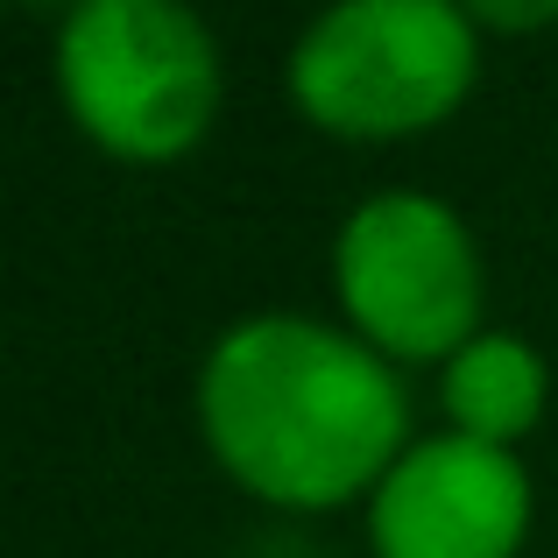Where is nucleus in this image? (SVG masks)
<instances>
[{
	"instance_id": "nucleus-1",
	"label": "nucleus",
	"mask_w": 558,
	"mask_h": 558,
	"mask_svg": "<svg viewBox=\"0 0 558 558\" xmlns=\"http://www.w3.org/2000/svg\"><path fill=\"white\" fill-rule=\"evenodd\" d=\"M213 460L276 509H332L403 460V389L389 361L312 318H247L198 375Z\"/></svg>"
},
{
	"instance_id": "nucleus-2",
	"label": "nucleus",
	"mask_w": 558,
	"mask_h": 558,
	"mask_svg": "<svg viewBox=\"0 0 558 558\" xmlns=\"http://www.w3.org/2000/svg\"><path fill=\"white\" fill-rule=\"evenodd\" d=\"M64 107L128 163L184 156L219 113V50L184 0H78L57 36Z\"/></svg>"
},
{
	"instance_id": "nucleus-3",
	"label": "nucleus",
	"mask_w": 558,
	"mask_h": 558,
	"mask_svg": "<svg viewBox=\"0 0 558 558\" xmlns=\"http://www.w3.org/2000/svg\"><path fill=\"white\" fill-rule=\"evenodd\" d=\"M474 64L460 0H332L290 57V93L326 135L396 142L446 121Z\"/></svg>"
},
{
	"instance_id": "nucleus-4",
	"label": "nucleus",
	"mask_w": 558,
	"mask_h": 558,
	"mask_svg": "<svg viewBox=\"0 0 558 558\" xmlns=\"http://www.w3.org/2000/svg\"><path fill=\"white\" fill-rule=\"evenodd\" d=\"M340 304L361 340L403 361H438L481 340V262L460 213L417 191L368 198L332 247Z\"/></svg>"
},
{
	"instance_id": "nucleus-5",
	"label": "nucleus",
	"mask_w": 558,
	"mask_h": 558,
	"mask_svg": "<svg viewBox=\"0 0 558 558\" xmlns=\"http://www.w3.org/2000/svg\"><path fill=\"white\" fill-rule=\"evenodd\" d=\"M531 531V481L502 446L424 438L381 474L368 537L375 558H517Z\"/></svg>"
},
{
	"instance_id": "nucleus-6",
	"label": "nucleus",
	"mask_w": 558,
	"mask_h": 558,
	"mask_svg": "<svg viewBox=\"0 0 558 558\" xmlns=\"http://www.w3.org/2000/svg\"><path fill=\"white\" fill-rule=\"evenodd\" d=\"M545 410V361L517 340V332H481L452 354L446 368V417L460 438H481V446H502L523 438Z\"/></svg>"
},
{
	"instance_id": "nucleus-7",
	"label": "nucleus",
	"mask_w": 558,
	"mask_h": 558,
	"mask_svg": "<svg viewBox=\"0 0 558 558\" xmlns=\"http://www.w3.org/2000/svg\"><path fill=\"white\" fill-rule=\"evenodd\" d=\"M466 22H488V28H509V36H523V28H545L558 22V0H460Z\"/></svg>"
},
{
	"instance_id": "nucleus-8",
	"label": "nucleus",
	"mask_w": 558,
	"mask_h": 558,
	"mask_svg": "<svg viewBox=\"0 0 558 558\" xmlns=\"http://www.w3.org/2000/svg\"><path fill=\"white\" fill-rule=\"evenodd\" d=\"M36 8H50V0H36Z\"/></svg>"
}]
</instances>
